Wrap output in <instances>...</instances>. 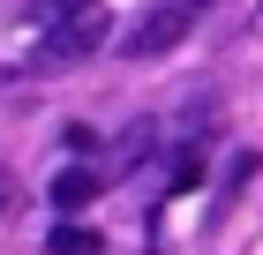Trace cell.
Here are the masks:
<instances>
[{
  "label": "cell",
  "instance_id": "obj_1",
  "mask_svg": "<svg viewBox=\"0 0 263 255\" xmlns=\"http://www.w3.org/2000/svg\"><path fill=\"white\" fill-rule=\"evenodd\" d=\"M203 8H211V0H158V8H151V15L121 38V53H128V60H158V53H173V45L203 23Z\"/></svg>",
  "mask_w": 263,
  "mask_h": 255
},
{
  "label": "cell",
  "instance_id": "obj_2",
  "mask_svg": "<svg viewBox=\"0 0 263 255\" xmlns=\"http://www.w3.org/2000/svg\"><path fill=\"white\" fill-rule=\"evenodd\" d=\"M105 45V8L98 0H76L61 23H45V45H38V68H68V60L98 53Z\"/></svg>",
  "mask_w": 263,
  "mask_h": 255
},
{
  "label": "cell",
  "instance_id": "obj_3",
  "mask_svg": "<svg viewBox=\"0 0 263 255\" xmlns=\"http://www.w3.org/2000/svg\"><path fill=\"white\" fill-rule=\"evenodd\" d=\"M45 195L61 203V210H83V203L98 195V173H90V165H68V173L53 180V188H45Z\"/></svg>",
  "mask_w": 263,
  "mask_h": 255
},
{
  "label": "cell",
  "instance_id": "obj_4",
  "mask_svg": "<svg viewBox=\"0 0 263 255\" xmlns=\"http://www.w3.org/2000/svg\"><path fill=\"white\" fill-rule=\"evenodd\" d=\"M105 240L90 233V225H53V240H45V255H98Z\"/></svg>",
  "mask_w": 263,
  "mask_h": 255
},
{
  "label": "cell",
  "instance_id": "obj_5",
  "mask_svg": "<svg viewBox=\"0 0 263 255\" xmlns=\"http://www.w3.org/2000/svg\"><path fill=\"white\" fill-rule=\"evenodd\" d=\"M0 210H8V180H0Z\"/></svg>",
  "mask_w": 263,
  "mask_h": 255
}]
</instances>
